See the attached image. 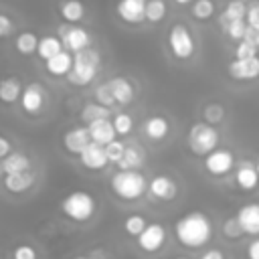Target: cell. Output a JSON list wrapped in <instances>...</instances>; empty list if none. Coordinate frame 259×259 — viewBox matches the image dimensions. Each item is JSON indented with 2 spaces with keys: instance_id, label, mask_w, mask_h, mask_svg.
<instances>
[{
  "instance_id": "29",
  "label": "cell",
  "mask_w": 259,
  "mask_h": 259,
  "mask_svg": "<svg viewBox=\"0 0 259 259\" xmlns=\"http://www.w3.org/2000/svg\"><path fill=\"white\" fill-rule=\"evenodd\" d=\"M142 164H144V154L138 148L127 146L123 156L119 158V162L115 166H117V170H140Z\"/></svg>"
},
{
  "instance_id": "47",
  "label": "cell",
  "mask_w": 259,
  "mask_h": 259,
  "mask_svg": "<svg viewBox=\"0 0 259 259\" xmlns=\"http://www.w3.org/2000/svg\"><path fill=\"white\" fill-rule=\"evenodd\" d=\"M198 259H225V253H223L221 249H208V251H204Z\"/></svg>"
},
{
  "instance_id": "38",
  "label": "cell",
  "mask_w": 259,
  "mask_h": 259,
  "mask_svg": "<svg viewBox=\"0 0 259 259\" xmlns=\"http://www.w3.org/2000/svg\"><path fill=\"white\" fill-rule=\"evenodd\" d=\"M125 144L121 142V140H113V142H109L107 146H105V154H107V158H109V162H113V164H117L119 162V158L123 156V152H125Z\"/></svg>"
},
{
  "instance_id": "3",
  "label": "cell",
  "mask_w": 259,
  "mask_h": 259,
  "mask_svg": "<svg viewBox=\"0 0 259 259\" xmlns=\"http://www.w3.org/2000/svg\"><path fill=\"white\" fill-rule=\"evenodd\" d=\"M109 186L113 190V194L121 200H138L146 188H148V180L140 170H117L111 180Z\"/></svg>"
},
{
  "instance_id": "20",
  "label": "cell",
  "mask_w": 259,
  "mask_h": 259,
  "mask_svg": "<svg viewBox=\"0 0 259 259\" xmlns=\"http://www.w3.org/2000/svg\"><path fill=\"white\" fill-rule=\"evenodd\" d=\"M89 130V136H91V142L95 144H101V146H107L109 142L115 140V127H113V121L107 117V119H97V121H91L87 125Z\"/></svg>"
},
{
  "instance_id": "9",
  "label": "cell",
  "mask_w": 259,
  "mask_h": 259,
  "mask_svg": "<svg viewBox=\"0 0 259 259\" xmlns=\"http://www.w3.org/2000/svg\"><path fill=\"white\" fill-rule=\"evenodd\" d=\"M47 105V91L40 83H28L20 97V107L28 115H38Z\"/></svg>"
},
{
  "instance_id": "48",
  "label": "cell",
  "mask_w": 259,
  "mask_h": 259,
  "mask_svg": "<svg viewBox=\"0 0 259 259\" xmlns=\"http://www.w3.org/2000/svg\"><path fill=\"white\" fill-rule=\"evenodd\" d=\"M172 2H174L176 6H190L194 0H172Z\"/></svg>"
},
{
  "instance_id": "13",
  "label": "cell",
  "mask_w": 259,
  "mask_h": 259,
  "mask_svg": "<svg viewBox=\"0 0 259 259\" xmlns=\"http://www.w3.org/2000/svg\"><path fill=\"white\" fill-rule=\"evenodd\" d=\"M89 144H91V136H89L87 125H75V127L67 130L63 136V146L73 156H79Z\"/></svg>"
},
{
  "instance_id": "24",
  "label": "cell",
  "mask_w": 259,
  "mask_h": 259,
  "mask_svg": "<svg viewBox=\"0 0 259 259\" xmlns=\"http://www.w3.org/2000/svg\"><path fill=\"white\" fill-rule=\"evenodd\" d=\"M22 91H24V87H22V83H20L18 77L8 75V77H2L0 79V101L2 103L12 105V103L20 101Z\"/></svg>"
},
{
  "instance_id": "31",
  "label": "cell",
  "mask_w": 259,
  "mask_h": 259,
  "mask_svg": "<svg viewBox=\"0 0 259 259\" xmlns=\"http://www.w3.org/2000/svg\"><path fill=\"white\" fill-rule=\"evenodd\" d=\"M168 14V4L166 0H148L146 2V22L158 24L166 18Z\"/></svg>"
},
{
  "instance_id": "23",
  "label": "cell",
  "mask_w": 259,
  "mask_h": 259,
  "mask_svg": "<svg viewBox=\"0 0 259 259\" xmlns=\"http://www.w3.org/2000/svg\"><path fill=\"white\" fill-rule=\"evenodd\" d=\"M235 184H237L241 190H245V192L255 190V188L259 186V174H257L255 166L249 164V162L239 164L237 170H235Z\"/></svg>"
},
{
  "instance_id": "43",
  "label": "cell",
  "mask_w": 259,
  "mask_h": 259,
  "mask_svg": "<svg viewBox=\"0 0 259 259\" xmlns=\"http://www.w3.org/2000/svg\"><path fill=\"white\" fill-rule=\"evenodd\" d=\"M14 32V20L8 16V14H2L0 12V38H6Z\"/></svg>"
},
{
  "instance_id": "1",
  "label": "cell",
  "mask_w": 259,
  "mask_h": 259,
  "mask_svg": "<svg viewBox=\"0 0 259 259\" xmlns=\"http://www.w3.org/2000/svg\"><path fill=\"white\" fill-rule=\"evenodd\" d=\"M174 235H176V241L182 247L198 249V247H202V245H206L210 241V237H212V221L202 210L186 212L174 223Z\"/></svg>"
},
{
  "instance_id": "53",
  "label": "cell",
  "mask_w": 259,
  "mask_h": 259,
  "mask_svg": "<svg viewBox=\"0 0 259 259\" xmlns=\"http://www.w3.org/2000/svg\"><path fill=\"white\" fill-rule=\"evenodd\" d=\"M0 259H2V257H0Z\"/></svg>"
},
{
  "instance_id": "46",
  "label": "cell",
  "mask_w": 259,
  "mask_h": 259,
  "mask_svg": "<svg viewBox=\"0 0 259 259\" xmlns=\"http://www.w3.org/2000/svg\"><path fill=\"white\" fill-rule=\"evenodd\" d=\"M247 259H259V239L251 241L247 247Z\"/></svg>"
},
{
  "instance_id": "16",
  "label": "cell",
  "mask_w": 259,
  "mask_h": 259,
  "mask_svg": "<svg viewBox=\"0 0 259 259\" xmlns=\"http://www.w3.org/2000/svg\"><path fill=\"white\" fill-rule=\"evenodd\" d=\"M237 223L243 235H259V202H247L237 212Z\"/></svg>"
},
{
  "instance_id": "32",
  "label": "cell",
  "mask_w": 259,
  "mask_h": 259,
  "mask_svg": "<svg viewBox=\"0 0 259 259\" xmlns=\"http://www.w3.org/2000/svg\"><path fill=\"white\" fill-rule=\"evenodd\" d=\"M109 117V107L105 105H99L97 101H91V103H85L83 109H81V119L89 125L91 121H97V119H107Z\"/></svg>"
},
{
  "instance_id": "21",
  "label": "cell",
  "mask_w": 259,
  "mask_h": 259,
  "mask_svg": "<svg viewBox=\"0 0 259 259\" xmlns=\"http://www.w3.org/2000/svg\"><path fill=\"white\" fill-rule=\"evenodd\" d=\"M57 12H59V16L63 18V22H67V24H77V22H81V20L85 18L87 8H85V4H83L81 0H59Z\"/></svg>"
},
{
  "instance_id": "18",
  "label": "cell",
  "mask_w": 259,
  "mask_h": 259,
  "mask_svg": "<svg viewBox=\"0 0 259 259\" xmlns=\"http://www.w3.org/2000/svg\"><path fill=\"white\" fill-rule=\"evenodd\" d=\"M168 132H170V121L164 115H150L142 123V134L152 142L164 140L168 136Z\"/></svg>"
},
{
  "instance_id": "19",
  "label": "cell",
  "mask_w": 259,
  "mask_h": 259,
  "mask_svg": "<svg viewBox=\"0 0 259 259\" xmlns=\"http://www.w3.org/2000/svg\"><path fill=\"white\" fill-rule=\"evenodd\" d=\"M34 182H36V176H34V172H30V170H28V172L6 174L4 180H2L4 188H6L8 192H12V194H22V192L30 190V188L34 186Z\"/></svg>"
},
{
  "instance_id": "28",
  "label": "cell",
  "mask_w": 259,
  "mask_h": 259,
  "mask_svg": "<svg viewBox=\"0 0 259 259\" xmlns=\"http://www.w3.org/2000/svg\"><path fill=\"white\" fill-rule=\"evenodd\" d=\"M2 164H4V172H6V174L28 172L30 166H32L30 158H28L26 154H22V152H10V154L2 160Z\"/></svg>"
},
{
  "instance_id": "36",
  "label": "cell",
  "mask_w": 259,
  "mask_h": 259,
  "mask_svg": "<svg viewBox=\"0 0 259 259\" xmlns=\"http://www.w3.org/2000/svg\"><path fill=\"white\" fill-rule=\"evenodd\" d=\"M111 121H113V127H115L117 136H127L134 130V117L130 113H115Z\"/></svg>"
},
{
  "instance_id": "35",
  "label": "cell",
  "mask_w": 259,
  "mask_h": 259,
  "mask_svg": "<svg viewBox=\"0 0 259 259\" xmlns=\"http://www.w3.org/2000/svg\"><path fill=\"white\" fill-rule=\"evenodd\" d=\"M225 119V107L221 103H206L202 107V121L210 123V125H217Z\"/></svg>"
},
{
  "instance_id": "45",
  "label": "cell",
  "mask_w": 259,
  "mask_h": 259,
  "mask_svg": "<svg viewBox=\"0 0 259 259\" xmlns=\"http://www.w3.org/2000/svg\"><path fill=\"white\" fill-rule=\"evenodd\" d=\"M10 152H12V144H10V140H6L4 136H0V160H4Z\"/></svg>"
},
{
  "instance_id": "26",
  "label": "cell",
  "mask_w": 259,
  "mask_h": 259,
  "mask_svg": "<svg viewBox=\"0 0 259 259\" xmlns=\"http://www.w3.org/2000/svg\"><path fill=\"white\" fill-rule=\"evenodd\" d=\"M38 40H40V38H38L36 32H32V30H22V32H18L16 38H14V51H16L18 55H22V57H30V55L36 53Z\"/></svg>"
},
{
  "instance_id": "44",
  "label": "cell",
  "mask_w": 259,
  "mask_h": 259,
  "mask_svg": "<svg viewBox=\"0 0 259 259\" xmlns=\"http://www.w3.org/2000/svg\"><path fill=\"white\" fill-rule=\"evenodd\" d=\"M243 40H247V42H251L253 47H257L259 49V28H247V32H245V38Z\"/></svg>"
},
{
  "instance_id": "22",
  "label": "cell",
  "mask_w": 259,
  "mask_h": 259,
  "mask_svg": "<svg viewBox=\"0 0 259 259\" xmlns=\"http://www.w3.org/2000/svg\"><path fill=\"white\" fill-rule=\"evenodd\" d=\"M73 69V53H69L67 49L61 51L59 55H55L53 59L45 61V71L51 77H67Z\"/></svg>"
},
{
  "instance_id": "41",
  "label": "cell",
  "mask_w": 259,
  "mask_h": 259,
  "mask_svg": "<svg viewBox=\"0 0 259 259\" xmlns=\"http://www.w3.org/2000/svg\"><path fill=\"white\" fill-rule=\"evenodd\" d=\"M12 259H38V253L32 245L22 243V245H16L12 249Z\"/></svg>"
},
{
  "instance_id": "50",
  "label": "cell",
  "mask_w": 259,
  "mask_h": 259,
  "mask_svg": "<svg viewBox=\"0 0 259 259\" xmlns=\"http://www.w3.org/2000/svg\"><path fill=\"white\" fill-rule=\"evenodd\" d=\"M4 176H6V172H4V164H2V160H0V180H4Z\"/></svg>"
},
{
  "instance_id": "12",
  "label": "cell",
  "mask_w": 259,
  "mask_h": 259,
  "mask_svg": "<svg viewBox=\"0 0 259 259\" xmlns=\"http://www.w3.org/2000/svg\"><path fill=\"white\" fill-rule=\"evenodd\" d=\"M146 2L148 0H117L115 14L125 24H142L146 22Z\"/></svg>"
},
{
  "instance_id": "39",
  "label": "cell",
  "mask_w": 259,
  "mask_h": 259,
  "mask_svg": "<svg viewBox=\"0 0 259 259\" xmlns=\"http://www.w3.org/2000/svg\"><path fill=\"white\" fill-rule=\"evenodd\" d=\"M221 231H223V235H225L227 239H239V237L243 235V231H241V227H239V223H237V217L225 219Z\"/></svg>"
},
{
  "instance_id": "17",
  "label": "cell",
  "mask_w": 259,
  "mask_h": 259,
  "mask_svg": "<svg viewBox=\"0 0 259 259\" xmlns=\"http://www.w3.org/2000/svg\"><path fill=\"white\" fill-rule=\"evenodd\" d=\"M148 190H150V194H152L154 198H158V200H172V198L176 196V192H178V186H176V182H174L170 176L158 174V176H154V178L148 182Z\"/></svg>"
},
{
  "instance_id": "11",
  "label": "cell",
  "mask_w": 259,
  "mask_h": 259,
  "mask_svg": "<svg viewBox=\"0 0 259 259\" xmlns=\"http://www.w3.org/2000/svg\"><path fill=\"white\" fill-rule=\"evenodd\" d=\"M227 73L235 81H253L259 77V55L251 59H233L227 65Z\"/></svg>"
},
{
  "instance_id": "8",
  "label": "cell",
  "mask_w": 259,
  "mask_h": 259,
  "mask_svg": "<svg viewBox=\"0 0 259 259\" xmlns=\"http://www.w3.org/2000/svg\"><path fill=\"white\" fill-rule=\"evenodd\" d=\"M235 168V154L227 148H217L204 156V170L210 176H225Z\"/></svg>"
},
{
  "instance_id": "5",
  "label": "cell",
  "mask_w": 259,
  "mask_h": 259,
  "mask_svg": "<svg viewBox=\"0 0 259 259\" xmlns=\"http://www.w3.org/2000/svg\"><path fill=\"white\" fill-rule=\"evenodd\" d=\"M219 142H221L219 130L206 121H194L186 136L188 150L194 156H208L212 150L219 148Z\"/></svg>"
},
{
  "instance_id": "7",
  "label": "cell",
  "mask_w": 259,
  "mask_h": 259,
  "mask_svg": "<svg viewBox=\"0 0 259 259\" xmlns=\"http://www.w3.org/2000/svg\"><path fill=\"white\" fill-rule=\"evenodd\" d=\"M57 36L61 38L63 47L69 51V53H79V51H85L91 47V34L87 28L83 26H77V24H61L59 30H57Z\"/></svg>"
},
{
  "instance_id": "49",
  "label": "cell",
  "mask_w": 259,
  "mask_h": 259,
  "mask_svg": "<svg viewBox=\"0 0 259 259\" xmlns=\"http://www.w3.org/2000/svg\"><path fill=\"white\" fill-rule=\"evenodd\" d=\"M73 259H95V257H93V255L89 253V255H75Z\"/></svg>"
},
{
  "instance_id": "52",
  "label": "cell",
  "mask_w": 259,
  "mask_h": 259,
  "mask_svg": "<svg viewBox=\"0 0 259 259\" xmlns=\"http://www.w3.org/2000/svg\"><path fill=\"white\" fill-rule=\"evenodd\" d=\"M176 259H186V257H176Z\"/></svg>"
},
{
  "instance_id": "40",
  "label": "cell",
  "mask_w": 259,
  "mask_h": 259,
  "mask_svg": "<svg viewBox=\"0 0 259 259\" xmlns=\"http://www.w3.org/2000/svg\"><path fill=\"white\" fill-rule=\"evenodd\" d=\"M257 47H253L251 42L247 40H239L237 47H235V59H251V57H257Z\"/></svg>"
},
{
  "instance_id": "14",
  "label": "cell",
  "mask_w": 259,
  "mask_h": 259,
  "mask_svg": "<svg viewBox=\"0 0 259 259\" xmlns=\"http://www.w3.org/2000/svg\"><path fill=\"white\" fill-rule=\"evenodd\" d=\"M79 162H81V166L87 168V170H93V172L103 170V168L109 164V158H107V154H105V146L91 142V144L79 154Z\"/></svg>"
},
{
  "instance_id": "15",
  "label": "cell",
  "mask_w": 259,
  "mask_h": 259,
  "mask_svg": "<svg viewBox=\"0 0 259 259\" xmlns=\"http://www.w3.org/2000/svg\"><path fill=\"white\" fill-rule=\"evenodd\" d=\"M107 85H109V91L117 105H130L136 99V87L127 77H121V75L111 77L107 81Z\"/></svg>"
},
{
  "instance_id": "33",
  "label": "cell",
  "mask_w": 259,
  "mask_h": 259,
  "mask_svg": "<svg viewBox=\"0 0 259 259\" xmlns=\"http://www.w3.org/2000/svg\"><path fill=\"white\" fill-rule=\"evenodd\" d=\"M148 227V221L142 217V214H130V217H125V221H123V231H125V235H130V237H140L142 235V231Z\"/></svg>"
},
{
  "instance_id": "42",
  "label": "cell",
  "mask_w": 259,
  "mask_h": 259,
  "mask_svg": "<svg viewBox=\"0 0 259 259\" xmlns=\"http://www.w3.org/2000/svg\"><path fill=\"white\" fill-rule=\"evenodd\" d=\"M247 24L251 28H259V0H251L247 4V16H245Z\"/></svg>"
},
{
  "instance_id": "25",
  "label": "cell",
  "mask_w": 259,
  "mask_h": 259,
  "mask_svg": "<svg viewBox=\"0 0 259 259\" xmlns=\"http://www.w3.org/2000/svg\"><path fill=\"white\" fill-rule=\"evenodd\" d=\"M247 0H229L223 8V12L219 14V24L225 26L233 20H245L247 16Z\"/></svg>"
},
{
  "instance_id": "34",
  "label": "cell",
  "mask_w": 259,
  "mask_h": 259,
  "mask_svg": "<svg viewBox=\"0 0 259 259\" xmlns=\"http://www.w3.org/2000/svg\"><path fill=\"white\" fill-rule=\"evenodd\" d=\"M221 28H223V32H225V36H227V38H231V40L239 42V40H243V38H245V32H247L249 24H247V20H233V22H229V24L221 26Z\"/></svg>"
},
{
  "instance_id": "51",
  "label": "cell",
  "mask_w": 259,
  "mask_h": 259,
  "mask_svg": "<svg viewBox=\"0 0 259 259\" xmlns=\"http://www.w3.org/2000/svg\"><path fill=\"white\" fill-rule=\"evenodd\" d=\"M255 170H257V174H259V160H257V164H255Z\"/></svg>"
},
{
  "instance_id": "30",
  "label": "cell",
  "mask_w": 259,
  "mask_h": 259,
  "mask_svg": "<svg viewBox=\"0 0 259 259\" xmlns=\"http://www.w3.org/2000/svg\"><path fill=\"white\" fill-rule=\"evenodd\" d=\"M214 12H217V2L214 0H194L190 4V16L194 20H200V22L210 20L214 16Z\"/></svg>"
},
{
  "instance_id": "6",
  "label": "cell",
  "mask_w": 259,
  "mask_h": 259,
  "mask_svg": "<svg viewBox=\"0 0 259 259\" xmlns=\"http://www.w3.org/2000/svg\"><path fill=\"white\" fill-rule=\"evenodd\" d=\"M168 51L176 61H188L196 53V38L184 22H174L168 30Z\"/></svg>"
},
{
  "instance_id": "37",
  "label": "cell",
  "mask_w": 259,
  "mask_h": 259,
  "mask_svg": "<svg viewBox=\"0 0 259 259\" xmlns=\"http://www.w3.org/2000/svg\"><path fill=\"white\" fill-rule=\"evenodd\" d=\"M93 97H95V101H97L99 105H105V107H109V109H111L113 105H117L115 99H113V95H111V91H109L107 81H105V83H99V85L95 87Z\"/></svg>"
},
{
  "instance_id": "27",
  "label": "cell",
  "mask_w": 259,
  "mask_h": 259,
  "mask_svg": "<svg viewBox=\"0 0 259 259\" xmlns=\"http://www.w3.org/2000/svg\"><path fill=\"white\" fill-rule=\"evenodd\" d=\"M61 51H65V47H63V42H61V38H59L57 34H45V36H40L38 49H36L38 59L49 61V59H53L55 55H59Z\"/></svg>"
},
{
  "instance_id": "10",
  "label": "cell",
  "mask_w": 259,
  "mask_h": 259,
  "mask_svg": "<svg viewBox=\"0 0 259 259\" xmlns=\"http://www.w3.org/2000/svg\"><path fill=\"white\" fill-rule=\"evenodd\" d=\"M166 243V229L160 223H148V227L138 237V247L144 253H158Z\"/></svg>"
},
{
  "instance_id": "2",
  "label": "cell",
  "mask_w": 259,
  "mask_h": 259,
  "mask_svg": "<svg viewBox=\"0 0 259 259\" xmlns=\"http://www.w3.org/2000/svg\"><path fill=\"white\" fill-rule=\"evenodd\" d=\"M99 69H101V55L89 47L73 55V69L67 75V81L75 87H85L97 77Z\"/></svg>"
},
{
  "instance_id": "4",
  "label": "cell",
  "mask_w": 259,
  "mask_h": 259,
  "mask_svg": "<svg viewBox=\"0 0 259 259\" xmlns=\"http://www.w3.org/2000/svg\"><path fill=\"white\" fill-rule=\"evenodd\" d=\"M97 202L87 190H73L61 200V212L73 223H87L95 214Z\"/></svg>"
}]
</instances>
